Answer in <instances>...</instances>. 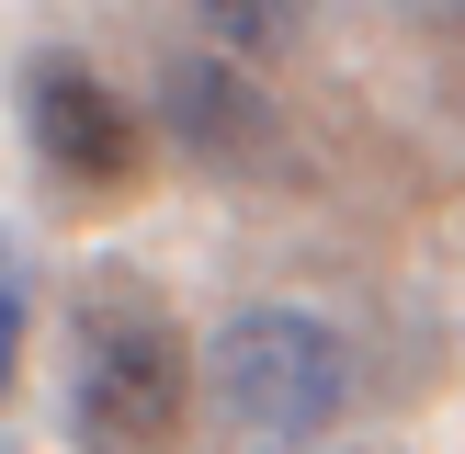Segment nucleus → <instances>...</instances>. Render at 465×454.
Segmentation results:
<instances>
[{"instance_id":"f257e3e1","label":"nucleus","mask_w":465,"mask_h":454,"mask_svg":"<svg viewBox=\"0 0 465 454\" xmlns=\"http://www.w3.org/2000/svg\"><path fill=\"white\" fill-rule=\"evenodd\" d=\"M193 431V352L171 307L136 284H91L68 307V443L80 454H182Z\"/></svg>"},{"instance_id":"f03ea898","label":"nucleus","mask_w":465,"mask_h":454,"mask_svg":"<svg viewBox=\"0 0 465 454\" xmlns=\"http://www.w3.org/2000/svg\"><path fill=\"white\" fill-rule=\"evenodd\" d=\"M204 375H216V409L250 443H318L352 409L363 363L318 307H239L216 330V352H204Z\"/></svg>"},{"instance_id":"7ed1b4c3","label":"nucleus","mask_w":465,"mask_h":454,"mask_svg":"<svg viewBox=\"0 0 465 454\" xmlns=\"http://www.w3.org/2000/svg\"><path fill=\"white\" fill-rule=\"evenodd\" d=\"M23 125H35V159L57 182H80V193H125L136 159H148L136 103L91 57H35V68H23Z\"/></svg>"},{"instance_id":"20e7f679","label":"nucleus","mask_w":465,"mask_h":454,"mask_svg":"<svg viewBox=\"0 0 465 454\" xmlns=\"http://www.w3.org/2000/svg\"><path fill=\"white\" fill-rule=\"evenodd\" d=\"M171 125H182V148L204 171H284V125L250 91V68H227V57H182L171 68Z\"/></svg>"},{"instance_id":"39448f33","label":"nucleus","mask_w":465,"mask_h":454,"mask_svg":"<svg viewBox=\"0 0 465 454\" xmlns=\"http://www.w3.org/2000/svg\"><path fill=\"white\" fill-rule=\"evenodd\" d=\"M182 12H193L227 57H284V45L307 35V0H182Z\"/></svg>"},{"instance_id":"423d86ee","label":"nucleus","mask_w":465,"mask_h":454,"mask_svg":"<svg viewBox=\"0 0 465 454\" xmlns=\"http://www.w3.org/2000/svg\"><path fill=\"white\" fill-rule=\"evenodd\" d=\"M23 330H35V295H23V272L0 262V398H12V375H23Z\"/></svg>"}]
</instances>
